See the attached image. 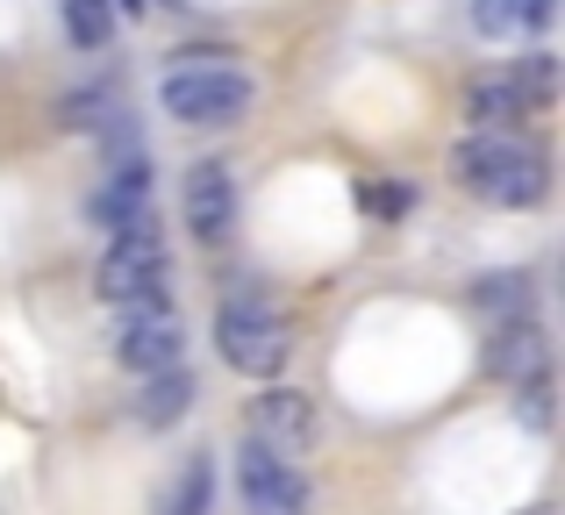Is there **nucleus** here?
Returning a JSON list of instances; mask_svg holds the SVG:
<instances>
[{"label":"nucleus","instance_id":"0eeeda50","mask_svg":"<svg viewBox=\"0 0 565 515\" xmlns=\"http://www.w3.org/2000/svg\"><path fill=\"white\" fill-rule=\"evenodd\" d=\"M180 351H186V330H180V315L172 308H129L122 315V330H115V358L129 365V373H172L180 365Z\"/></svg>","mask_w":565,"mask_h":515},{"label":"nucleus","instance_id":"4468645a","mask_svg":"<svg viewBox=\"0 0 565 515\" xmlns=\"http://www.w3.org/2000/svg\"><path fill=\"white\" fill-rule=\"evenodd\" d=\"M65 36L79 51H100L115 36V0H65Z\"/></svg>","mask_w":565,"mask_h":515},{"label":"nucleus","instance_id":"7ed1b4c3","mask_svg":"<svg viewBox=\"0 0 565 515\" xmlns=\"http://www.w3.org/2000/svg\"><path fill=\"white\" fill-rule=\"evenodd\" d=\"M215 344L244 379H273L279 365L294 358V330L265 293H236V301L215 308Z\"/></svg>","mask_w":565,"mask_h":515},{"label":"nucleus","instance_id":"6e6552de","mask_svg":"<svg viewBox=\"0 0 565 515\" xmlns=\"http://www.w3.org/2000/svg\"><path fill=\"white\" fill-rule=\"evenodd\" d=\"M180 208H186L193 244H222V237L236 229V172L222 165V158H201V165H186Z\"/></svg>","mask_w":565,"mask_h":515},{"label":"nucleus","instance_id":"ddd939ff","mask_svg":"<svg viewBox=\"0 0 565 515\" xmlns=\"http://www.w3.org/2000/svg\"><path fill=\"white\" fill-rule=\"evenodd\" d=\"M186 408H193V379L180 373V365H172V373H151V379H143V394H137V416L151 422V430L180 422Z\"/></svg>","mask_w":565,"mask_h":515},{"label":"nucleus","instance_id":"f03ea898","mask_svg":"<svg viewBox=\"0 0 565 515\" xmlns=\"http://www.w3.org/2000/svg\"><path fill=\"white\" fill-rule=\"evenodd\" d=\"M258 86L244 65H230V51H180L158 79V108L186 129H230L250 115Z\"/></svg>","mask_w":565,"mask_h":515},{"label":"nucleus","instance_id":"dca6fc26","mask_svg":"<svg viewBox=\"0 0 565 515\" xmlns=\"http://www.w3.org/2000/svg\"><path fill=\"white\" fill-rule=\"evenodd\" d=\"M166 515H207V465H201V459L180 473V494L166 502Z\"/></svg>","mask_w":565,"mask_h":515},{"label":"nucleus","instance_id":"20e7f679","mask_svg":"<svg viewBox=\"0 0 565 515\" xmlns=\"http://www.w3.org/2000/svg\"><path fill=\"white\" fill-rule=\"evenodd\" d=\"M94 293L108 308H166L172 293V258H166V237L158 229H129V237H108V251L94 265Z\"/></svg>","mask_w":565,"mask_h":515},{"label":"nucleus","instance_id":"39448f33","mask_svg":"<svg viewBox=\"0 0 565 515\" xmlns=\"http://www.w3.org/2000/svg\"><path fill=\"white\" fill-rule=\"evenodd\" d=\"M250 444L273 451V459H301L316 444V401L301 387H265L250 401Z\"/></svg>","mask_w":565,"mask_h":515},{"label":"nucleus","instance_id":"f8f14e48","mask_svg":"<svg viewBox=\"0 0 565 515\" xmlns=\"http://www.w3.org/2000/svg\"><path fill=\"white\" fill-rule=\"evenodd\" d=\"M558 0H472V29L480 36H537L552 29Z\"/></svg>","mask_w":565,"mask_h":515},{"label":"nucleus","instance_id":"2eb2a0df","mask_svg":"<svg viewBox=\"0 0 565 515\" xmlns=\"http://www.w3.org/2000/svg\"><path fill=\"white\" fill-rule=\"evenodd\" d=\"M472 301H480L487 308V315H509V322H523L530 315V279L523 272H509V279H480V293H472Z\"/></svg>","mask_w":565,"mask_h":515},{"label":"nucleus","instance_id":"f3484780","mask_svg":"<svg viewBox=\"0 0 565 515\" xmlns=\"http://www.w3.org/2000/svg\"><path fill=\"white\" fill-rule=\"evenodd\" d=\"M122 14H143V0H122Z\"/></svg>","mask_w":565,"mask_h":515},{"label":"nucleus","instance_id":"423d86ee","mask_svg":"<svg viewBox=\"0 0 565 515\" xmlns=\"http://www.w3.org/2000/svg\"><path fill=\"white\" fill-rule=\"evenodd\" d=\"M236 494H244L250 515H301L308 508V480L294 459H273V451L244 444L236 451Z\"/></svg>","mask_w":565,"mask_h":515},{"label":"nucleus","instance_id":"1a4fd4ad","mask_svg":"<svg viewBox=\"0 0 565 515\" xmlns=\"http://www.w3.org/2000/svg\"><path fill=\"white\" fill-rule=\"evenodd\" d=\"M86 215L100 223V237H129V229H158L151 223V180H143V158L129 151L122 165L108 172V186H100L94 201H86Z\"/></svg>","mask_w":565,"mask_h":515},{"label":"nucleus","instance_id":"9b49d317","mask_svg":"<svg viewBox=\"0 0 565 515\" xmlns=\"http://www.w3.org/2000/svg\"><path fill=\"white\" fill-rule=\"evenodd\" d=\"M487 365H494L501 379H523V387H544V336H537V322H501L494 330V344H487Z\"/></svg>","mask_w":565,"mask_h":515},{"label":"nucleus","instance_id":"9d476101","mask_svg":"<svg viewBox=\"0 0 565 515\" xmlns=\"http://www.w3.org/2000/svg\"><path fill=\"white\" fill-rule=\"evenodd\" d=\"M523 115H537V94H530L523 72H480L466 86V122L472 129H523Z\"/></svg>","mask_w":565,"mask_h":515},{"label":"nucleus","instance_id":"f257e3e1","mask_svg":"<svg viewBox=\"0 0 565 515\" xmlns=\"http://www.w3.org/2000/svg\"><path fill=\"white\" fill-rule=\"evenodd\" d=\"M451 180L487 208H537L552 194V158L523 129H472L451 151Z\"/></svg>","mask_w":565,"mask_h":515}]
</instances>
